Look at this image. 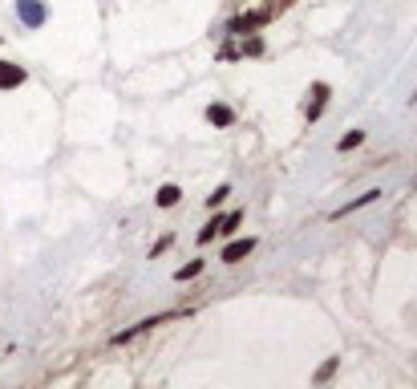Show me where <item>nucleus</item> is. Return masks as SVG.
I'll return each instance as SVG.
<instances>
[{
  "instance_id": "1",
  "label": "nucleus",
  "mask_w": 417,
  "mask_h": 389,
  "mask_svg": "<svg viewBox=\"0 0 417 389\" xmlns=\"http://www.w3.org/2000/svg\"><path fill=\"white\" fill-rule=\"evenodd\" d=\"M17 17L29 24V29H41L45 24V4L41 0H17Z\"/></svg>"
},
{
  "instance_id": "2",
  "label": "nucleus",
  "mask_w": 417,
  "mask_h": 389,
  "mask_svg": "<svg viewBox=\"0 0 417 389\" xmlns=\"http://www.w3.org/2000/svg\"><path fill=\"white\" fill-rule=\"evenodd\" d=\"M251 248H255V239L247 235V239H235V243H227L223 248V264H239L243 255H251Z\"/></svg>"
},
{
  "instance_id": "3",
  "label": "nucleus",
  "mask_w": 417,
  "mask_h": 389,
  "mask_svg": "<svg viewBox=\"0 0 417 389\" xmlns=\"http://www.w3.org/2000/svg\"><path fill=\"white\" fill-rule=\"evenodd\" d=\"M308 97H312V101H308V110H304V114H308V122H316V118L324 114V101H328V85H324V81H320V85H312V94H308Z\"/></svg>"
},
{
  "instance_id": "4",
  "label": "nucleus",
  "mask_w": 417,
  "mask_h": 389,
  "mask_svg": "<svg viewBox=\"0 0 417 389\" xmlns=\"http://www.w3.org/2000/svg\"><path fill=\"white\" fill-rule=\"evenodd\" d=\"M20 81H24V69L13 65V61H0V90H13Z\"/></svg>"
},
{
  "instance_id": "5",
  "label": "nucleus",
  "mask_w": 417,
  "mask_h": 389,
  "mask_svg": "<svg viewBox=\"0 0 417 389\" xmlns=\"http://www.w3.org/2000/svg\"><path fill=\"white\" fill-rule=\"evenodd\" d=\"M377 194H381V191H365L360 199H353V203H344L341 211H332V219H344L348 211H360V207H369V203H377Z\"/></svg>"
},
{
  "instance_id": "6",
  "label": "nucleus",
  "mask_w": 417,
  "mask_h": 389,
  "mask_svg": "<svg viewBox=\"0 0 417 389\" xmlns=\"http://www.w3.org/2000/svg\"><path fill=\"white\" fill-rule=\"evenodd\" d=\"M207 122H215V126H231L235 114H231L227 106H207Z\"/></svg>"
},
{
  "instance_id": "7",
  "label": "nucleus",
  "mask_w": 417,
  "mask_h": 389,
  "mask_svg": "<svg viewBox=\"0 0 417 389\" xmlns=\"http://www.w3.org/2000/svg\"><path fill=\"white\" fill-rule=\"evenodd\" d=\"M178 203V187H162L158 191V207H174Z\"/></svg>"
},
{
  "instance_id": "8",
  "label": "nucleus",
  "mask_w": 417,
  "mask_h": 389,
  "mask_svg": "<svg viewBox=\"0 0 417 389\" xmlns=\"http://www.w3.org/2000/svg\"><path fill=\"white\" fill-rule=\"evenodd\" d=\"M360 142H365V130H353V134L341 138V150H357Z\"/></svg>"
},
{
  "instance_id": "9",
  "label": "nucleus",
  "mask_w": 417,
  "mask_h": 389,
  "mask_svg": "<svg viewBox=\"0 0 417 389\" xmlns=\"http://www.w3.org/2000/svg\"><path fill=\"white\" fill-rule=\"evenodd\" d=\"M199 272H203V260H195V264H187V268H178V280H195Z\"/></svg>"
},
{
  "instance_id": "10",
  "label": "nucleus",
  "mask_w": 417,
  "mask_h": 389,
  "mask_svg": "<svg viewBox=\"0 0 417 389\" xmlns=\"http://www.w3.org/2000/svg\"><path fill=\"white\" fill-rule=\"evenodd\" d=\"M227 194H231V187H219V191H215V194H211V199H207V207H211V211H215V207H219V203H223Z\"/></svg>"
},
{
  "instance_id": "11",
  "label": "nucleus",
  "mask_w": 417,
  "mask_h": 389,
  "mask_svg": "<svg viewBox=\"0 0 417 389\" xmlns=\"http://www.w3.org/2000/svg\"><path fill=\"white\" fill-rule=\"evenodd\" d=\"M332 369H337V357H332V361H324V369L316 373V381H328V377H332Z\"/></svg>"
}]
</instances>
